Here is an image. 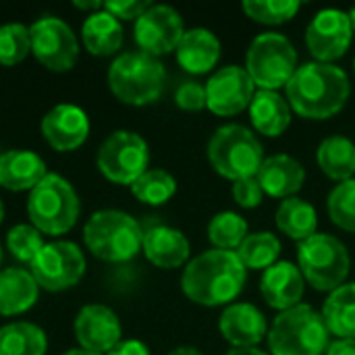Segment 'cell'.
<instances>
[{"label": "cell", "mask_w": 355, "mask_h": 355, "mask_svg": "<svg viewBox=\"0 0 355 355\" xmlns=\"http://www.w3.org/2000/svg\"><path fill=\"white\" fill-rule=\"evenodd\" d=\"M285 92L289 106L300 116L324 121L343 110L352 94V83L343 69L314 60L297 67Z\"/></svg>", "instance_id": "1"}, {"label": "cell", "mask_w": 355, "mask_h": 355, "mask_svg": "<svg viewBox=\"0 0 355 355\" xmlns=\"http://www.w3.org/2000/svg\"><path fill=\"white\" fill-rule=\"evenodd\" d=\"M248 268L235 252L210 250L193 258L181 277V289L187 300L200 306L216 308L231 304L243 291Z\"/></svg>", "instance_id": "2"}, {"label": "cell", "mask_w": 355, "mask_h": 355, "mask_svg": "<svg viewBox=\"0 0 355 355\" xmlns=\"http://www.w3.org/2000/svg\"><path fill=\"white\" fill-rule=\"evenodd\" d=\"M81 202L73 185L56 175L48 173L27 198V216L31 225L50 237H58L69 233L79 218Z\"/></svg>", "instance_id": "3"}, {"label": "cell", "mask_w": 355, "mask_h": 355, "mask_svg": "<svg viewBox=\"0 0 355 355\" xmlns=\"http://www.w3.org/2000/svg\"><path fill=\"white\" fill-rule=\"evenodd\" d=\"M166 81L164 64L141 50L116 56L108 69L110 92L129 106H146L160 98Z\"/></svg>", "instance_id": "4"}, {"label": "cell", "mask_w": 355, "mask_h": 355, "mask_svg": "<svg viewBox=\"0 0 355 355\" xmlns=\"http://www.w3.org/2000/svg\"><path fill=\"white\" fill-rule=\"evenodd\" d=\"M329 335L322 314L300 304L275 318L266 339L272 355H322L331 345Z\"/></svg>", "instance_id": "5"}, {"label": "cell", "mask_w": 355, "mask_h": 355, "mask_svg": "<svg viewBox=\"0 0 355 355\" xmlns=\"http://www.w3.org/2000/svg\"><path fill=\"white\" fill-rule=\"evenodd\" d=\"M83 241L85 248L104 262H127L139 254L144 231L127 212L100 210L87 218Z\"/></svg>", "instance_id": "6"}, {"label": "cell", "mask_w": 355, "mask_h": 355, "mask_svg": "<svg viewBox=\"0 0 355 355\" xmlns=\"http://www.w3.org/2000/svg\"><path fill=\"white\" fill-rule=\"evenodd\" d=\"M208 160L220 177L235 183L258 175L264 162V150L248 127L225 125L208 141Z\"/></svg>", "instance_id": "7"}, {"label": "cell", "mask_w": 355, "mask_h": 355, "mask_svg": "<svg viewBox=\"0 0 355 355\" xmlns=\"http://www.w3.org/2000/svg\"><path fill=\"white\" fill-rule=\"evenodd\" d=\"M297 262L304 279L316 291H335L345 285L352 264L343 241L327 233H316L314 237L302 241Z\"/></svg>", "instance_id": "8"}, {"label": "cell", "mask_w": 355, "mask_h": 355, "mask_svg": "<svg viewBox=\"0 0 355 355\" xmlns=\"http://www.w3.org/2000/svg\"><path fill=\"white\" fill-rule=\"evenodd\" d=\"M245 71L260 89L285 87L297 71V52L283 33H260L250 44Z\"/></svg>", "instance_id": "9"}, {"label": "cell", "mask_w": 355, "mask_h": 355, "mask_svg": "<svg viewBox=\"0 0 355 355\" xmlns=\"http://www.w3.org/2000/svg\"><path fill=\"white\" fill-rule=\"evenodd\" d=\"M100 173L116 185H133L150 164V148L146 139L133 131L110 133L98 150Z\"/></svg>", "instance_id": "10"}, {"label": "cell", "mask_w": 355, "mask_h": 355, "mask_svg": "<svg viewBox=\"0 0 355 355\" xmlns=\"http://www.w3.org/2000/svg\"><path fill=\"white\" fill-rule=\"evenodd\" d=\"M29 266L40 289L58 293L75 287L83 279L85 256L73 241H52L42 248Z\"/></svg>", "instance_id": "11"}, {"label": "cell", "mask_w": 355, "mask_h": 355, "mask_svg": "<svg viewBox=\"0 0 355 355\" xmlns=\"http://www.w3.org/2000/svg\"><path fill=\"white\" fill-rule=\"evenodd\" d=\"M33 56L54 73L71 71L79 58V40L73 29L58 17H42L31 27Z\"/></svg>", "instance_id": "12"}, {"label": "cell", "mask_w": 355, "mask_h": 355, "mask_svg": "<svg viewBox=\"0 0 355 355\" xmlns=\"http://www.w3.org/2000/svg\"><path fill=\"white\" fill-rule=\"evenodd\" d=\"M354 29L349 15L339 8H324L314 15L306 29V46L316 62L333 64L352 46Z\"/></svg>", "instance_id": "13"}, {"label": "cell", "mask_w": 355, "mask_h": 355, "mask_svg": "<svg viewBox=\"0 0 355 355\" xmlns=\"http://www.w3.org/2000/svg\"><path fill=\"white\" fill-rule=\"evenodd\" d=\"M135 42L141 52L150 56H162L177 50L185 29L181 15L166 4H152L133 27Z\"/></svg>", "instance_id": "14"}, {"label": "cell", "mask_w": 355, "mask_h": 355, "mask_svg": "<svg viewBox=\"0 0 355 355\" xmlns=\"http://www.w3.org/2000/svg\"><path fill=\"white\" fill-rule=\"evenodd\" d=\"M254 87L245 69L237 64L223 67L206 83V108L218 116H235L250 108Z\"/></svg>", "instance_id": "15"}, {"label": "cell", "mask_w": 355, "mask_h": 355, "mask_svg": "<svg viewBox=\"0 0 355 355\" xmlns=\"http://www.w3.org/2000/svg\"><path fill=\"white\" fill-rule=\"evenodd\" d=\"M75 339L81 349L92 354L106 355L121 343V320L119 316L102 304H87L77 312L75 324Z\"/></svg>", "instance_id": "16"}, {"label": "cell", "mask_w": 355, "mask_h": 355, "mask_svg": "<svg viewBox=\"0 0 355 355\" xmlns=\"http://www.w3.org/2000/svg\"><path fill=\"white\" fill-rule=\"evenodd\" d=\"M42 135L56 152H73L89 135V119L75 104H56L42 119Z\"/></svg>", "instance_id": "17"}, {"label": "cell", "mask_w": 355, "mask_h": 355, "mask_svg": "<svg viewBox=\"0 0 355 355\" xmlns=\"http://www.w3.org/2000/svg\"><path fill=\"white\" fill-rule=\"evenodd\" d=\"M306 291V279L300 266L291 262H277L264 270L260 279V293L275 310H291L300 306Z\"/></svg>", "instance_id": "18"}, {"label": "cell", "mask_w": 355, "mask_h": 355, "mask_svg": "<svg viewBox=\"0 0 355 355\" xmlns=\"http://www.w3.org/2000/svg\"><path fill=\"white\" fill-rule=\"evenodd\" d=\"M218 331L225 341H229L233 347H256L266 335H268V324L264 314L252 306V304H231L220 320H218Z\"/></svg>", "instance_id": "19"}, {"label": "cell", "mask_w": 355, "mask_h": 355, "mask_svg": "<svg viewBox=\"0 0 355 355\" xmlns=\"http://www.w3.org/2000/svg\"><path fill=\"white\" fill-rule=\"evenodd\" d=\"M256 179L266 196L289 200V198H295V193L304 187L306 171L302 162L295 160L293 156L275 154L270 158H264Z\"/></svg>", "instance_id": "20"}, {"label": "cell", "mask_w": 355, "mask_h": 355, "mask_svg": "<svg viewBox=\"0 0 355 355\" xmlns=\"http://www.w3.org/2000/svg\"><path fill=\"white\" fill-rule=\"evenodd\" d=\"M141 252L154 266L171 270L187 262L191 248H189L187 237L179 229L160 225V227H152L144 231Z\"/></svg>", "instance_id": "21"}, {"label": "cell", "mask_w": 355, "mask_h": 355, "mask_svg": "<svg viewBox=\"0 0 355 355\" xmlns=\"http://www.w3.org/2000/svg\"><path fill=\"white\" fill-rule=\"evenodd\" d=\"M177 62L191 75L212 71L220 58V42L206 27L187 29L177 46Z\"/></svg>", "instance_id": "22"}, {"label": "cell", "mask_w": 355, "mask_h": 355, "mask_svg": "<svg viewBox=\"0 0 355 355\" xmlns=\"http://www.w3.org/2000/svg\"><path fill=\"white\" fill-rule=\"evenodd\" d=\"M46 175V162L35 152L8 150L0 156V187L8 191H31Z\"/></svg>", "instance_id": "23"}, {"label": "cell", "mask_w": 355, "mask_h": 355, "mask_svg": "<svg viewBox=\"0 0 355 355\" xmlns=\"http://www.w3.org/2000/svg\"><path fill=\"white\" fill-rule=\"evenodd\" d=\"M40 285L31 270L10 266L0 270V316H17L35 306Z\"/></svg>", "instance_id": "24"}, {"label": "cell", "mask_w": 355, "mask_h": 355, "mask_svg": "<svg viewBox=\"0 0 355 355\" xmlns=\"http://www.w3.org/2000/svg\"><path fill=\"white\" fill-rule=\"evenodd\" d=\"M250 121L258 133L279 137L291 125V106L279 92L258 89L250 104Z\"/></svg>", "instance_id": "25"}, {"label": "cell", "mask_w": 355, "mask_h": 355, "mask_svg": "<svg viewBox=\"0 0 355 355\" xmlns=\"http://www.w3.org/2000/svg\"><path fill=\"white\" fill-rule=\"evenodd\" d=\"M81 42L92 56H112L123 46V25L108 10H96L81 25Z\"/></svg>", "instance_id": "26"}, {"label": "cell", "mask_w": 355, "mask_h": 355, "mask_svg": "<svg viewBox=\"0 0 355 355\" xmlns=\"http://www.w3.org/2000/svg\"><path fill=\"white\" fill-rule=\"evenodd\" d=\"M316 160L329 179L349 181L355 175V144L345 135H331L318 146Z\"/></svg>", "instance_id": "27"}, {"label": "cell", "mask_w": 355, "mask_h": 355, "mask_svg": "<svg viewBox=\"0 0 355 355\" xmlns=\"http://www.w3.org/2000/svg\"><path fill=\"white\" fill-rule=\"evenodd\" d=\"M322 318L331 335L339 339H355V283H345L331 291Z\"/></svg>", "instance_id": "28"}, {"label": "cell", "mask_w": 355, "mask_h": 355, "mask_svg": "<svg viewBox=\"0 0 355 355\" xmlns=\"http://www.w3.org/2000/svg\"><path fill=\"white\" fill-rule=\"evenodd\" d=\"M277 227L281 233L295 241H306L316 235L318 229V214L312 204L300 198L283 200L277 210Z\"/></svg>", "instance_id": "29"}, {"label": "cell", "mask_w": 355, "mask_h": 355, "mask_svg": "<svg viewBox=\"0 0 355 355\" xmlns=\"http://www.w3.org/2000/svg\"><path fill=\"white\" fill-rule=\"evenodd\" d=\"M46 333L31 322L0 327V355H46Z\"/></svg>", "instance_id": "30"}, {"label": "cell", "mask_w": 355, "mask_h": 355, "mask_svg": "<svg viewBox=\"0 0 355 355\" xmlns=\"http://www.w3.org/2000/svg\"><path fill=\"white\" fill-rule=\"evenodd\" d=\"M235 254L245 268L266 270L272 264H277V260L281 256V241L268 231L252 233L243 239V243L239 245V250Z\"/></svg>", "instance_id": "31"}, {"label": "cell", "mask_w": 355, "mask_h": 355, "mask_svg": "<svg viewBox=\"0 0 355 355\" xmlns=\"http://www.w3.org/2000/svg\"><path fill=\"white\" fill-rule=\"evenodd\" d=\"M177 191V181L171 173L162 168H148L133 185L131 193L148 206H162L166 204Z\"/></svg>", "instance_id": "32"}, {"label": "cell", "mask_w": 355, "mask_h": 355, "mask_svg": "<svg viewBox=\"0 0 355 355\" xmlns=\"http://www.w3.org/2000/svg\"><path fill=\"white\" fill-rule=\"evenodd\" d=\"M248 237V223L237 212H218L208 223V239L216 250H239Z\"/></svg>", "instance_id": "33"}, {"label": "cell", "mask_w": 355, "mask_h": 355, "mask_svg": "<svg viewBox=\"0 0 355 355\" xmlns=\"http://www.w3.org/2000/svg\"><path fill=\"white\" fill-rule=\"evenodd\" d=\"M31 52V33L23 23H6L0 27V64L15 67Z\"/></svg>", "instance_id": "34"}, {"label": "cell", "mask_w": 355, "mask_h": 355, "mask_svg": "<svg viewBox=\"0 0 355 355\" xmlns=\"http://www.w3.org/2000/svg\"><path fill=\"white\" fill-rule=\"evenodd\" d=\"M302 8L300 0H245V15L262 25H281L291 21Z\"/></svg>", "instance_id": "35"}, {"label": "cell", "mask_w": 355, "mask_h": 355, "mask_svg": "<svg viewBox=\"0 0 355 355\" xmlns=\"http://www.w3.org/2000/svg\"><path fill=\"white\" fill-rule=\"evenodd\" d=\"M327 208H329L331 220L339 229L347 233H355V179L339 183L331 191Z\"/></svg>", "instance_id": "36"}, {"label": "cell", "mask_w": 355, "mask_h": 355, "mask_svg": "<svg viewBox=\"0 0 355 355\" xmlns=\"http://www.w3.org/2000/svg\"><path fill=\"white\" fill-rule=\"evenodd\" d=\"M44 245H46L44 235L33 225H17L6 233L8 252L23 264H31Z\"/></svg>", "instance_id": "37"}, {"label": "cell", "mask_w": 355, "mask_h": 355, "mask_svg": "<svg viewBox=\"0 0 355 355\" xmlns=\"http://www.w3.org/2000/svg\"><path fill=\"white\" fill-rule=\"evenodd\" d=\"M175 102L187 112H198L206 108V85L198 81H185L175 92Z\"/></svg>", "instance_id": "38"}, {"label": "cell", "mask_w": 355, "mask_h": 355, "mask_svg": "<svg viewBox=\"0 0 355 355\" xmlns=\"http://www.w3.org/2000/svg\"><path fill=\"white\" fill-rule=\"evenodd\" d=\"M264 191L258 183L256 177L250 179H241L233 183V200L241 206V208H256L262 204Z\"/></svg>", "instance_id": "39"}, {"label": "cell", "mask_w": 355, "mask_h": 355, "mask_svg": "<svg viewBox=\"0 0 355 355\" xmlns=\"http://www.w3.org/2000/svg\"><path fill=\"white\" fill-rule=\"evenodd\" d=\"M152 4L148 0H110L104 2V10H108L119 21H137Z\"/></svg>", "instance_id": "40"}, {"label": "cell", "mask_w": 355, "mask_h": 355, "mask_svg": "<svg viewBox=\"0 0 355 355\" xmlns=\"http://www.w3.org/2000/svg\"><path fill=\"white\" fill-rule=\"evenodd\" d=\"M106 355H150V349L146 343L137 341V339H129V341H121L114 349H110Z\"/></svg>", "instance_id": "41"}, {"label": "cell", "mask_w": 355, "mask_h": 355, "mask_svg": "<svg viewBox=\"0 0 355 355\" xmlns=\"http://www.w3.org/2000/svg\"><path fill=\"white\" fill-rule=\"evenodd\" d=\"M327 355H355V339H339L331 343Z\"/></svg>", "instance_id": "42"}, {"label": "cell", "mask_w": 355, "mask_h": 355, "mask_svg": "<svg viewBox=\"0 0 355 355\" xmlns=\"http://www.w3.org/2000/svg\"><path fill=\"white\" fill-rule=\"evenodd\" d=\"M73 6L79 8V10H94L96 12V10L104 8V2H98V0H75Z\"/></svg>", "instance_id": "43"}, {"label": "cell", "mask_w": 355, "mask_h": 355, "mask_svg": "<svg viewBox=\"0 0 355 355\" xmlns=\"http://www.w3.org/2000/svg\"><path fill=\"white\" fill-rule=\"evenodd\" d=\"M227 355H268V354H264V352H260V349H256V347H233V349H231Z\"/></svg>", "instance_id": "44"}, {"label": "cell", "mask_w": 355, "mask_h": 355, "mask_svg": "<svg viewBox=\"0 0 355 355\" xmlns=\"http://www.w3.org/2000/svg\"><path fill=\"white\" fill-rule=\"evenodd\" d=\"M168 355H202L196 347H177V349H173Z\"/></svg>", "instance_id": "45"}, {"label": "cell", "mask_w": 355, "mask_h": 355, "mask_svg": "<svg viewBox=\"0 0 355 355\" xmlns=\"http://www.w3.org/2000/svg\"><path fill=\"white\" fill-rule=\"evenodd\" d=\"M62 355H100V354H92V352H85V349H71L67 354Z\"/></svg>", "instance_id": "46"}, {"label": "cell", "mask_w": 355, "mask_h": 355, "mask_svg": "<svg viewBox=\"0 0 355 355\" xmlns=\"http://www.w3.org/2000/svg\"><path fill=\"white\" fill-rule=\"evenodd\" d=\"M347 15H349V21H352V29H354V33H355V6L352 8V10H349V12H347Z\"/></svg>", "instance_id": "47"}, {"label": "cell", "mask_w": 355, "mask_h": 355, "mask_svg": "<svg viewBox=\"0 0 355 355\" xmlns=\"http://www.w3.org/2000/svg\"><path fill=\"white\" fill-rule=\"evenodd\" d=\"M4 220V204H2V200H0V223Z\"/></svg>", "instance_id": "48"}, {"label": "cell", "mask_w": 355, "mask_h": 355, "mask_svg": "<svg viewBox=\"0 0 355 355\" xmlns=\"http://www.w3.org/2000/svg\"><path fill=\"white\" fill-rule=\"evenodd\" d=\"M0 262H2V248H0Z\"/></svg>", "instance_id": "49"}, {"label": "cell", "mask_w": 355, "mask_h": 355, "mask_svg": "<svg viewBox=\"0 0 355 355\" xmlns=\"http://www.w3.org/2000/svg\"><path fill=\"white\" fill-rule=\"evenodd\" d=\"M354 73H355V58H354Z\"/></svg>", "instance_id": "50"}]
</instances>
